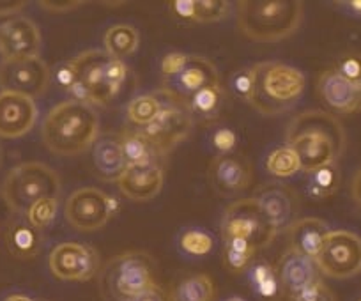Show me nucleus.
<instances>
[{
    "label": "nucleus",
    "mask_w": 361,
    "mask_h": 301,
    "mask_svg": "<svg viewBox=\"0 0 361 301\" xmlns=\"http://www.w3.org/2000/svg\"><path fill=\"white\" fill-rule=\"evenodd\" d=\"M225 102V92L220 84L207 85L186 99L190 113L195 121H213L220 116Z\"/></svg>",
    "instance_id": "nucleus-27"
},
{
    "label": "nucleus",
    "mask_w": 361,
    "mask_h": 301,
    "mask_svg": "<svg viewBox=\"0 0 361 301\" xmlns=\"http://www.w3.org/2000/svg\"><path fill=\"white\" fill-rule=\"evenodd\" d=\"M2 158H4V153H2V145H0V165H2Z\"/></svg>",
    "instance_id": "nucleus-53"
},
{
    "label": "nucleus",
    "mask_w": 361,
    "mask_h": 301,
    "mask_svg": "<svg viewBox=\"0 0 361 301\" xmlns=\"http://www.w3.org/2000/svg\"><path fill=\"white\" fill-rule=\"evenodd\" d=\"M317 92L326 106L336 113H354L361 110V87L350 84L333 68L326 69L317 78Z\"/></svg>",
    "instance_id": "nucleus-20"
},
{
    "label": "nucleus",
    "mask_w": 361,
    "mask_h": 301,
    "mask_svg": "<svg viewBox=\"0 0 361 301\" xmlns=\"http://www.w3.org/2000/svg\"><path fill=\"white\" fill-rule=\"evenodd\" d=\"M27 2L20 0V2H11V0H6V2H0V18H9V16H15L25 8Z\"/></svg>",
    "instance_id": "nucleus-45"
},
{
    "label": "nucleus",
    "mask_w": 361,
    "mask_h": 301,
    "mask_svg": "<svg viewBox=\"0 0 361 301\" xmlns=\"http://www.w3.org/2000/svg\"><path fill=\"white\" fill-rule=\"evenodd\" d=\"M231 13V2L225 0H195V23L224 22Z\"/></svg>",
    "instance_id": "nucleus-36"
},
{
    "label": "nucleus",
    "mask_w": 361,
    "mask_h": 301,
    "mask_svg": "<svg viewBox=\"0 0 361 301\" xmlns=\"http://www.w3.org/2000/svg\"><path fill=\"white\" fill-rule=\"evenodd\" d=\"M248 280L257 296L264 301H279L283 296L275 266L269 262H255L250 266Z\"/></svg>",
    "instance_id": "nucleus-30"
},
{
    "label": "nucleus",
    "mask_w": 361,
    "mask_h": 301,
    "mask_svg": "<svg viewBox=\"0 0 361 301\" xmlns=\"http://www.w3.org/2000/svg\"><path fill=\"white\" fill-rule=\"evenodd\" d=\"M177 247L188 257H206L213 252L214 240L207 231L190 227V229H185L179 234Z\"/></svg>",
    "instance_id": "nucleus-33"
},
{
    "label": "nucleus",
    "mask_w": 361,
    "mask_h": 301,
    "mask_svg": "<svg viewBox=\"0 0 361 301\" xmlns=\"http://www.w3.org/2000/svg\"><path fill=\"white\" fill-rule=\"evenodd\" d=\"M105 77H106V84H109V87L112 89L114 94L117 96L128 78V66L124 64V61L110 57L105 66Z\"/></svg>",
    "instance_id": "nucleus-39"
},
{
    "label": "nucleus",
    "mask_w": 361,
    "mask_h": 301,
    "mask_svg": "<svg viewBox=\"0 0 361 301\" xmlns=\"http://www.w3.org/2000/svg\"><path fill=\"white\" fill-rule=\"evenodd\" d=\"M221 240L228 238H239L248 241L250 245L259 250L267 247L275 240L276 231L266 218L264 211L260 209L259 202L253 197L250 199H238L227 206L220 223Z\"/></svg>",
    "instance_id": "nucleus-8"
},
{
    "label": "nucleus",
    "mask_w": 361,
    "mask_h": 301,
    "mask_svg": "<svg viewBox=\"0 0 361 301\" xmlns=\"http://www.w3.org/2000/svg\"><path fill=\"white\" fill-rule=\"evenodd\" d=\"M350 195H353L356 206L361 209V168L354 174L353 183H350Z\"/></svg>",
    "instance_id": "nucleus-48"
},
{
    "label": "nucleus",
    "mask_w": 361,
    "mask_h": 301,
    "mask_svg": "<svg viewBox=\"0 0 361 301\" xmlns=\"http://www.w3.org/2000/svg\"><path fill=\"white\" fill-rule=\"evenodd\" d=\"M57 211L59 197H44V199H39L36 204H32L23 216H25V220L29 221L30 225H34L36 229L44 231L55 221Z\"/></svg>",
    "instance_id": "nucleus-35"
},
{
    "label": "nucleus",
    "mask_w": 361,
    "mask_h": 301,
    "mask_svg": "<svg viewBox=\"0 0 361 301\" xmlns=\"http://www.w3.org/2000/svg\"><path fill=\"white\" fill-rule=\"evenodd\" d=\"M51 71L41 57L11 59L0 64V89L36 99L47 92Z\"/></svg>",
    "instance_id": "nucleus-11"
},
{
    "label": "nucleus",
    "mask_w": 361,
    "mask_h": 301,
    "mask_svg": "<svg viewBox=\"0 0 361 301\" xmlns=\"http://www.w3.org/2000/svg\"><path fill=\"white\" fill-rule=\"evenodd\" d=\"M211 144L216 149L218 154H228L232 153V149L238 144V135L231 128H218L211 137Z\"/></svg>",
    "instance_id": "nucleus-41"
},
{
    "label": "nucleus",
    "mask_w": 361,
    "mask_h": 301,
    "mask_svg": "<svg viewBox=\"0 0 361 301\" xmlns=\"http://www.w3.org/2000/svg\"><path fill=\"white\" fill-rule=\"evenodd\" d=\"M170 301H216V287L213 278L204 273L183 276L177 280L169 294Z\"/></svg>",
    "instance_id": "nucleus-25"
},
{
    "label": "nucleus",
    "mask_w": 361,
    "mask_h": 301,
    "mask_svg": "<svg viewBox=\"0 0 361 301\" xmlns=\"http://www.w3.org/2000/svg\"><path fill=\"white\" fill-rule=\"evenodd\" d=\"M156 285L154 261L145 252H124L109 259L98 271L103 301H137Z\"/></svg>",
    "instance_id": "nucleus-5"
},
{
    "label": "nucleus",
    "mask_w": 361,
    "mask_h": 301,
    "mask_svg": "<svg viewBox=\"0 0 361 301\" xmlns=\"http://www.w3.org/2000/svg\"><path fill=\"white\" fill-rule=\"evenodd\" d=\"M266 168L271 176L280 179L293 178L301 171L300 160L289 145H280L273 149L266 158Z\"/></svg>",
    "instance_id": "nucleus-34"
},
{
    "label": "nucleus",
    "mask_w": 361,
    "mask_h": 301,
    "mask_svg": "<svg viewBox=\"0 0 361 301\" xmlns=\"http://www.w3.org/2000/svg\"><path fill=\"white\" fill-rule=\"evenodd\" d=\"M163 183H165V171L161 164L126 167V171L117 179L121 193L135 202H147L154 199L161 192Z\"/></svg>",
    "instance_id": "nucleus-21"
},
{
    "label": "nucleus",
    "mask_w": 361,
    "mask_h": 301,
    "mask_svg": "<svg viewBox=\"0 0 361 301\" xmlns=\"http://www.w3.org/2000/svg\"><path fill=\"white\" fill-rule=\"evenodd\" d=\"M360 301H361V300H360Z\"/></svg>",
    "instance_id": "nucleus-55"
},
{
    "label": "nucleus",
    "mask_w": 361,
    "mask_h": 301,
    "mask_svg": "<svg viewBox=\"0 0 361 301\" xmlns=\"http://www.w3.org/2000/svg\"><path fill=\"white\" fill-rule=\"evenodd\" d=\"M2 193L13 213L25 214L32 204L44 197H59L61 179L54 168L39 161H27L13 168L2 185Z\"/></svg>",
    "instance_id": "nucleus-6"
},
{
    "label": "nucleus",
    "mask_w": 361,
    "mask_h": 301,
    "mask_svg": "<svg viewBox=\"0 0 361 301\" xmlns=\"http://www.w3.org/2000/svg\"><path fill=\"white\" fill-rule=\"evenodd\" d=\"M227 301H245V300H243V297H239V296H232V297H228Z\"/></svg>",
    "instance_id": "nucleus-52"
},
{
    "label": "nucleus",
    "mask_w": 361,
    "mask_h": 301,
    "mask_svg": "<svg viewBox=\"0 0 361 301\" xmlns=\"http://www.w3.org/2000/svg\"><path fill=\"white\" fill-rule=\"evenodd\" d=\"M41 32L36 23L22 15L2 18L0 22V57L11 59L39 57Z\"/></svg>",
    "instance_id": "nucleus-13"
},
{
    "label": "nucleus",
    "mask_w": 361,
    "mask_h": 301,
    "mask_svg": "<svg viewBox=\"0 0 361 301\" xmlns=\"http://www.w3.org/2000/svg\"><path fill=\"white\" fill-rule=\"evenodd\" d=\"M116 202L94 186L78 188L68 197L64 206V216L69 225L82 233H92L105 227L114 216Z\"/></svg>",
    "instance_id": "nucleus-10"
},
{
    "label": "nucleus",
    "mask_w": 361,
    "mask_h": 301,
    "mask_svg": "<svg viewBox=\"0 0 361 301\" xmlns=\"http://www.w3.org/2000/svg\"><path fill=\"white\" fill-rule=\"evenodd\" d=\"M140 47V36L135 27L119 23L106 30L105 34V51L109 57L124 61L126 57L133 55Z\"/></svg>",
    "instance_id": "nucleus-29"
},
{
    "label": "nucleus",
    "mask_w": 361,
    "mask_h": 301,
    "mask_svg": "<svg viewBox=\"0 0 361 301\" xmlns=\"http://www.w3.org/2000/svg\"><path fill=\"white\" fill-rule=\"evenodd\" d=\"M329 231H331L329 225L324 220H321V218H298L287 229L290 243L289 248L315 261L322 247V241L328 236Z\"/></svg>",
    "instance_id": "nucleus-23"
},
{
    "label": "nucleus",
    "mask_w": 361,
    "mask_h": 301,
    "mask_svg": "<svg viewBox=\"0 0 361 301\" xmlns=\"http://www.w3.org/2000/svg\"><path fill=\"white\" fill-rule=\"evenodd\" d=\"M286 142L296 153L301 171L312 174L338 161L345 151L347 137L342 123L333 113L305 110L289 123Z\"/></svg>",
    "instance_id": "nucleus-1"
},
{
    "label": "nucleus",
    "mask_w": 361,
    "mask_h": 301,
    "mask_svg": "<svg viewBox=\"0 0 361 301\" xmlns=\"http://www.w3.org/2000/svg\"><path fill=\"white\" fill-rule=\"evenodd\" d=\"M37 121L36 102L15 92H0V138H22Z\"/></svg>",
    "instance_id": "nucleus-19"
},
{
    "label": "nucleus",
    "mask_w": 361,
    "mask_h": 301,
    "mask_svg": "<svg viewBox=\"0 0 361 301\" xmlns=\"http://www.w3.org/2000/svg\"><path fill=\"white\" fill-rule=\"evenodd\" d=\"M340 188V168L336 164L326 165L312 172L307 183V195L314 200H324Z\"/></svg>",
    "instance_id": "nucleus-32"
},
{
    "label": "nucleus",
    "mask_w": 361,
    "mask_h": 301,
    "mask_svg": "<svg viewBox=\"0 0 361 301\" xmlns=\"http://www.w3.org/2000/svg\"><path fill=\"white\" fill-rule=\"evenodd\" d=\"M336 4L342 6L350 15L361 16V0H345V2H336Z\"/></svg>",
    "instance_id": "nucleus-49"
},
{
    "label": "nucleus",
    "mask_w": 361,
    "mask_h": 301,
    "mask_svg": "<svg viewBox=\"0 0 361 301\" xmlns=\"http://www.w3.org/2000/svg\"><path fill=\"white\" fill-rule=\"evenodd\" d=\"M54 80H55V84L62 89V91H66V92L71 91L73 85L78 82V77H76V71H75V68H73L71 61L62 62V64H59L57 68H55Z\"/></svg>",
    "instance_id": "nucleus-43"
},
{
    "label": "nucleus",
    "mask_w": 361,
    "mask_h": 301,
    "mask_svg": "<svg viewBox=\"0 0 361 301\" xmlns=\"http://www.w3.org/2000/svg\"><path fill=\"white\" fill-rule=\"evenodd\" d=\"M186 59H188V55L180 54V51H170V54H166L161 61V80H172L177 73L183 69V66L186 64Z\"/></svg>",
    "instance_id": "nucleus-42"
},
{
    "label": "nucleus",
    "mask_w": 361,
    "mask_h": 301,
    "mask_svg": "<svg viewBox=\"0 0 361 301\" xmlns=\"http://www.w3.org/2000/svg\"><path fill=\"white\" fill-rule=\"evenodd\" d=\"M253 68V92L250 106L262 116L286 113L305 92V75L298 68L279 61L257 62Z\"/></svg>",
    "instance_id": "nucleus-4"
},
{
    "label": "nucleus",
    "mask_w": 361,
    "mask_h": 301,
    "mask_svg": "<svg viewBox=\"0 0 361 301\" xmlns=\"http://www.w3.org/2000/svg\"><path fill=\"white\" fill-rule=\"evenodd\" d=\"M2 301H36L34 297H30L29 294H23V293H11L8 296L2 297Z\"/></svg>",
    "instance_id": "nucleus-51"
},
{
    "label": "nucleus",
    "mask_w": 361,
    "mask_h": 301,
    "mask_svg": "<svg viewBox=\"0 0 361 301\" xmlns=\"http://www.w3.org/2000/svg\"><path fill=\"white\" fill-rule=\"evenodd\" d=\"M303 20L300 0H241L238 30L255 43H279L293 36Z\"/></svg>",
    "instance_id": "nucleus-3"
},
{
    "label": "nucleus",
    "mask_w": 361,
    "mask_h": 301,
    "mask_svg": "<svg viewBox=\"0 0 361 301\" xmlns=\"http://www.w3.org/2000/svg\"><path fill=\"white\" fill-rule=\"evenodd\" d=\"M36 301H48V300H36Z\"/></svg>",
    "instance_id": "nucleus-54"
},
{
    "label": "nucleus",
    "mask_w": 361,
    "mask_h": 301,
    "mask_svg": "<svg viewBox=\"0 0 361 301\" xmlns=\"http://www.w3.org/2000/svg\"><path fill=\"white\" fill-rule=\"evenodd\" d=\"M83 2H62V4H57V2H39V6H43L44 9L48 11H54V13H66V11H71V9L80 8Z\"/></svg>",
    "instance_id": "nucleus-47"
},
{
    "label": "nucleus",
    "mask_w": 361,
    "mask_h": 301,
    "mask_svg": "<svg viewBox=\"0 0 361 301\" xmlns=\"http://www.w3.org/2000/svg\"><path fill=\"white\" fill-rule=\"evenodd\" d=\"M231 89L238 98H241L243 102L250 103L253 92V68L252 66H246V68L238 69L235 73H232L231 77Z\"/></svg>",
    "instance_id": "nucleus-38"
},
{
    "label": "nucleus",
    "mask_w": 361,
    "mask_h": 301,
    "mask_svg": "<svg viewBox=\"0 0 361 301\" xmlns=\"http://www.w3.org/2000/svg\"><path fill=\"white\" fill-rule=\"evenodd\" d=\"M48 268L55 278L64 282H87L98 276L102 264L96 248L76 241H66L51 248Z\"/></svg>",
    "instance_id": "nucleus-12"
},
{
    "label": "nucleus",
    "mask_w": 361,
    "mask_h": 301,
    "mask_svg": "<svg viewBox=\"0 0 361 301\" xmlns=\"http://www.w3.org/2000/svg\"><path fill=\"white\" fill-rule=\"evenodd\" d=\"M6 245L16 259H32L43 248V231L30 225L25 216L13 220L6 231Z\"/></svg>",
    "instance_id": "nucleus-24"
},
{
    "label": "nucleus",
    "mask_w": 361,
    "mask_h": 301,
    "mask_svg": "<svg viewBox=\"0 0 361 301\" xmlns=\"http://www.w3.org/2000/svg\"><path fill=\"white\" fill-rule=\"evenodd\" d=\"M333 69L350 84L361 87V51L349 50L342 54L336 59Z\"/></svg>",
    "instance_id": "nucleus-37"
},
{
    "label": "nucleus",
    "mask_w": 361,
    "mask_h": 301,
    "mask_svg": "<svg viewBox=\"0 0 361 301\" xmlns=\"http://www.w3.org/2000/svg\"><path fill=\"white\" fill-rule=\"evenodd\" d=\"M290 301H336V300H335V294L331 293V289H329L322 280H319V282H315L314 285L301 290V293L298 294V296H294Z\"/></svg>",
    "instance_id": "nucleus-40"
},
{
    "label": "nucleus",
    "mask_w": 361,
    "mask_h": 301,
    "mask_svg": "<svg viewBox=\"0 0 361 301\" xmlns=\"http://www.w3.org/2000/svg\"><path fill=\"white\" fill-rule=\"evenodd\" d=\"M11 214H13L11 207H9V204H8V200H6L4 193H2V190H0V221L9 220V218H11Z\"/></svg>",
    "instance_id": "nucleus-50"
},
{
    "label": "nucleus",
    "mask_w": 361,
    "mask_h": 301,
    "mask_svg": "<svg viewBox=\"0 0 361 301\" xmlns=\"http://www.w3.org/2000/svg\"><path fill=\"white\" fill-rule=\"evenodd\" d=\"M109 59L105 50H89L71 59L78 82L87 89L94 106L106 105L116 98L105 77V66Z\"/></svg>",
    "instance_id": "nucleus-16"
},
{
    "label": "nucleus",
    "mask_w": 361,
    "mask_h": 301,
    "mask_svg": "<svg viewBox=\"0 0 361 301\" xmlns=\"http://www.w3.org/2000/svg\"><path fill=\"white\" fill-rule=\"evenodd\" d=\"M275 269L280 287H282V294L289 300H293L301 290L321 280V273H319L314 259L298 254L293 248H287L283 252Z\"/></svg>",
    "instance_id": "nucleus-17"
},
{
    "label": "nucleus",
    "mask_w": 361,
    "mask_h": 301,
    "mask_svg": "<svg viewBox=\"0 0 361 301\" xmlns=\"http://www.w3.org/2000/svg\"><path fill=\"white\" fill-rule=\"evenodd\" d=\"M207 178L220 195L232 197L252 185L253 171L248 160L241 154H218L211 161Z\"/></svg>",
    "instance_id": "nucleus-15"
},
{
    "label": "nucleus",
    "mask_w": 361,
    "mask_h": 301,
    "mask_svg": "<svg viewBox=\"0 0 361 301\" xmlns=\"http://www.w3.org/2000/svg\"><path fill=\"white\" fill-rule=\"evenodd\" d=\"M99 116L94 106L64 99L51 106L41 126L43 142L50 153L76 156L99 137Z\"/></svg>",
    "instance_id": "nucleus-2"
},
{
    "label": "nucleus",
    "mask_w": 361,
    "mask_h": 301,
    "mask_svg": "<svg viewBox=\"0 0 361 301\" xmlns=\"http://www.w3.org/2000/svg\"><path fill=\"white\" fill-rule=\"evenodd\" d=\"M193 126H195V119L190 113L186 103L173 96L172 92L165 91V106L161 113L151 124L140 128L138 131L152 145L159 160H163L180 142L188 138Z\"/></svg>",
    "instance_id": "nucleus-7"
},
{
    "label": "nucleus",
    "mask_w": 361,
    "mask_h": 301,
    "mask_svg": "<svg viewBox=\"0 0 361 301\" xmlns=\"http://www.w3.org/2000/svg\"><path fill=\"white\" fill-rule=\"evenodd\" d=\"M123 156L128 167H142V165L159 164V158L152 145L144 138L138 130H124L119 135Z\"/></svg>",
    "instance_id": "nucleus-28"
},
{
    "label": "nucleus",
    "mask_w": 361,
    "mask_h": 301,
    "mask_svg": "<svg viewBox=\"0 0 361 301\" xmlns=\"http://www.w3.org/2000/svg\"><path fill=\"white\" fill-rule=\"evenodd\" d=\"M169 8L180 22L195 23V0H172L169 2Z\"/></svg>",
    "instance_id": "nucleus-44"
},
{
    "label": "nucleus",
    "mask_w": 361,
    "mask_h": 301,
    "mask_svg": "<svg viewBox=\"0 0 361 301\" xmlns=\"http://www.w3.org/2000/svg\"><path fill=\"white\" fill-rule=\"evenodd\" d=\"M92 164L105 181H116L126 171V160L121 149V138L116 133L99 135L92 144Z\"/></svg>",
    "instance_id": "nucleus-22"
},
{
    "label": "nucleus",
    "mask_w": 361,
    "mask_h": 301,
    "mask_svg": "<svg viewBox=\"0 0 361 301\" xmlns=\"http://www.w3.org/2000/svg\"><path fill=\"white\" fill-rule=\"evenodd\" d=\"M213 84H220V77H218V71L213 62L202 55H188L183 69L172 80L163 82L161 89L186 102L197 91Z\"/></svg>",
    "instance_id": "nucleus-18"
},
{
    "label": "nucleus",
    "mask_w": 361,
    "mask_h": 301,
    "mask_svg": "<svg viewBox=\"0 0 361 301\" xmlns=\"http://www.w3.org/2000/svg\"><path fill=\"white\" fill-rule=\"evenodd\" d=\"M253 199L259 202L260 209L264 211L276 234L287 231L298 220L301 206L300 197L286 183H266V185L260 186Z\"/></svg>",
    "instance_id": "nucleus-14"
},
{
    "label": "nucleus",
    "mask_w": 361,
    "mask_h": 301,
    "mask_svg": "<svg viewBox=\"0 0 361 301\" xmlns=\"http://www.w3.org/2000/svg\"><path fill=\"white\" fill-rule=\"evenodd\" d=\"M315 264L329 278H353L361 271V238L350 231H329Z\"/></svg>",
    "instance_id": "nucleus-9"
},
{
    "label": "nucleus",
    "mask_w": 361,
    "mask_h": 301,
    "mask_svg": "<svg viewBox=\"0 0 361 301\" xmlns=\"http://www.w3.org/2000/svg\"><path fill=\"white\" fill-rule=\"evenodd\" d=\"M137 301H170V300H169V294L165 293V289L156 283V285H152L151 289L145 290Z\"/></svg>",
    "instance_id": "nucleus-46"
},
{
    "label": "nucleus",
    "mask_w": 361,
    "mask_h": 301,
    "mask_svg": "<svg viewBox=\"0 0 361 301\" xmlns=\"http://www.w3.org/2000/svg\"><path fill=\"white\" fill-rule=\"evenodd\" d=\"M163 106H165V91L159 89L154 92H145V94L135 96L126 106V117L135 130L151 124L156 117L161 113Z\"/></svg>",
    "instance_id": "nucleus-26"
},
{
    "label": "nucleus",
    "mask_w": 361,
    "mask_h": 301,
    "mask_svg": "<svg viewBox=\"0 0 361 301\" xmlns=\"http://www.w3.org/2000/svg\"><path fill=\"white\" fill-rule=\"evenodd\" d=\"M257 248L250 245L248 241L239 240V238H228L224 240V250H221V259L224 266L231 273H243L252 266L255 259Z\"/></svg>",
    "instance_id": "nucleus-31"
}]
</instances>
